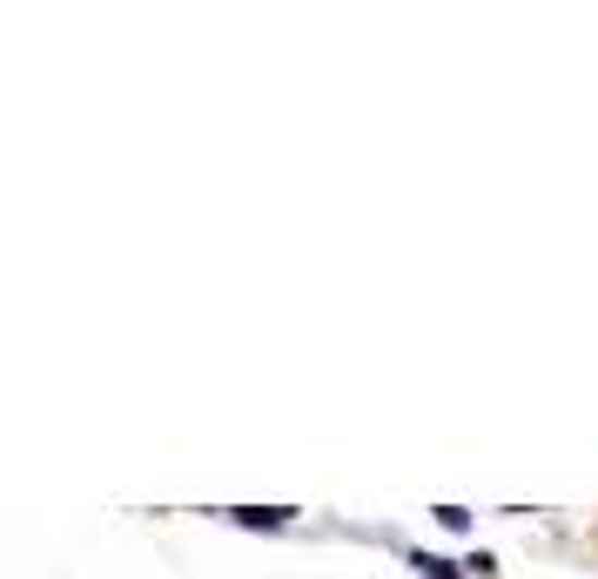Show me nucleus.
<instances>
[{"label": "nucleus", "mask_w": 598, "mask_h": 579, "mask_svg": "<svg viewBox=\"0 0 598 579\" xmlns=\"http://www.w3.org/2000/svg\"><path fill=\"white\" fill-rule=\"evenodd\" d=\"M290 506H235V526H283Z\"/></svg>", "instance_id": "obj_1"}, {"label": "nucleus", "mask_w": 598, "mask_h": 579, "mask_svg": "<svg viewBox=\"0 0 598 579\" xmlns=\"http://www.w3.org/2000/svg\"><path fill=\"white\" fill-rule=\"evenodd\" d=\"M411 566H417V579H464L451 559H437V553H411Z\"/></svg>", "instance_id": "obj_2"}, {"label": "nucleus", "mask_w": 598, "mask_h": 579, "mask_svg": "<svg viewBox=\"0 0 598 579\" xmlns=\"http://www.w3.org/2000/svg\"><path fill=\"white\" fill-rule=\"evenodd\" d=\"M437 526H444V532H464L471 512H464V506H437Z\"/></svg>", "instance_id": "obj_3"}]
</instances>
